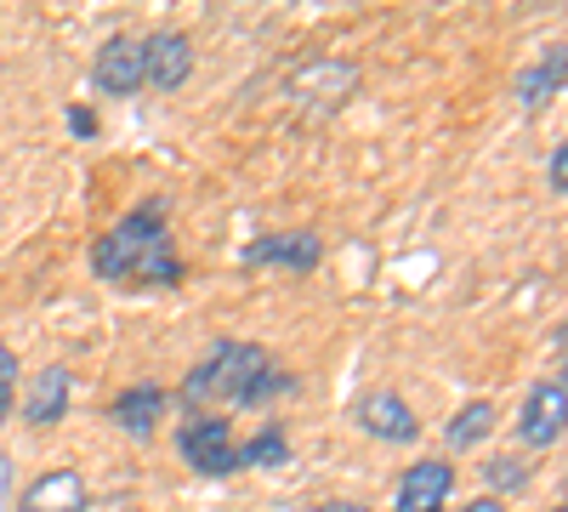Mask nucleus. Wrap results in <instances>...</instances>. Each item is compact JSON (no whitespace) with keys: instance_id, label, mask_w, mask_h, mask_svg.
<instances>
[{"instance_id":"0eeeda50","label":"nucleus","mask_w":568,"mask_h":512,"mask_svg":"<svg viewBox=\"0 0 568 512\" xmlns=\"http://www.w3.org/2000/svg\"><path fill=\"white\" fill-rule=\"evenodd\" d=\"M353 415H358V428H364L369 439H382V444H409V439L420 433L415 410H409L398 393H387V388H382V393H364Z\"/></svg>"},{"instance_id":"aec40b11","label":"nucleus","mask_w":568,"mask_h":512,"mask_svg":"<svg viewBox=\"0 0 568 512\" xmlns=\"http://www.w3.org/2000/svg\"><path fill=\"white\" fill-rule=\"evenodd\" d=\"M460 512H511L506 501H495V495H478V501H466Z\"/></svg>"},{"instance_id":"5701e85b","label":"nucleus","mask_w":568,"mask_h":512,"mask_svg":"<svg viewBox=\"0 0 568 512\" xmlns=\"http://www.w3.org/2000/svg\"><path fill=\"white\" fill-rule=\"evenodd\" d=\"M551 512H562V506H551Z\"/></svg>"},{"instance_id":"412c9836","label":"nucleus","mask_w":568,"mask_h":512,"mask_svg":"<svg viewBox=\"0 0 568 512\" xmlns=\"http://www.w3.org/2000/svg\"><path fill=\"white\" fill-rule=\"evenodd\" d=\"M318 512H369V506H364V501H324Z\"/></svg>"},{"instance_id":"4468645a","label":"nucleus","mask_w":568,"mask_h":512,"mask_svg":"<svg viewBox=\"0 0 568 512\" xmlns=\"http://www.w3.org/2000/svg\"><path fill=\"white\" fill-rule=\"evenodd\" d=\"M489 428H495V404L489 399H471L466 410H455V422L444 428V439H449V450H471V444L489 439Z\"/></svg>"},{"instance_id":"f257e3e1","label":"nucleus","mask_w":568,"mask_h":512,"mask_svg":"<svg viewBox=\"0 0 568 512\" xmlns=\"http://www.w3.org/2000/svg\"><path fill=\"white\" fill-rule=\"evenodd\" d=\"M296 382L267 359L256 342H216L182 382V399L194 410H262L278 393H291Z\"/></svg>"},{"instance_id":"dca6fc26","label":"nucleus","mask_w":568,"mask_h":512,"mask_svg":"<svg viewBox=\"0 0 568 512\" xmlns=\"http://www.w3.org/2000/svg\"><path fill=\"white\" fill-rule=\"evenodd\" d=\"M529 473L524 468H517V461L511 455H500V461H489V484H500V490H517V484H524Z\"/></svg>"},{"instance_id":"7ed1b4c3","label":"nucleus","mask_w":568,"mask_h":512,"mask_svg":"<svg viewBox=\"0 0 568 512\" xmlns=\"http://www.w3.org/2000/svg\"><path fill=\"white\" fill-rule=\"evenodd\" d=\"M176 455H182L194 473H211V479L240 473V444H233V433H227L222 415H194V422L176 433Z\"/></svg>"},{"instance_id":"20e7f679","label":"nucleus","mask_w":568,"mask_h":512,"mask_svg":"<svg viewBox=\"0 0 568 512\" xmlns=\"http://www.w3.org/2000/svg\"><path fill=\"white\" fill-rule=\"evenodd\" d=\"M194 74V46H187V34L176 29H160L142 40V80L160 86V91H182V80Z\"/></svg>"},{"instance_id":"6ab92c4d","label":"nucleus","mask_w":568,"mask_h":512,"mask_svg":"<svg viewBox=\"0 0 568 512\" xmlns=\"http://www.w3.org/2000/svg\"><path fill=\"white\" fill-rule=\"evenodd\" d=\"M69 131L74 137H98V114H91V109H69Z\"/></svg>"},{"instance_id":"2eb2a0df","label":"nucleus","mask_w":568,"mask_h":512,"mask_svg":"<svg viewBox=\"0 0 568 512\" xmlns=\"http://www.w3.org/2000/svg\"><path fill=\"white\" fill-rule=\"evenodd\" d=\"M278 461H291V439L278 422H267L251 444H240V468H278Z\"/></svg>"},{"instance_id":"6e6552de","label":"nucleus","mask_w":568,"mask_h":512,"mask_svg":"<svg viewBox=\"0 0 568 512\" xmlns=\"http://www.w3.org/2000/svg\"><path fill=\"white\" fill-rule=\"evenodd\" d=\"M91 506V490L74 468H52L40 473L23 495H18V512H85Z\"/></svg>"},{"instance_id":"39448f33","label":"nucleus","mask_w":568,"mask_h":512,"mask_svg":"<svg viewBox=\"0 0 568 512\" xmlns=\"http://www.w3.org/2000/svg\"><path fill=\"white\" fill-rule=\"evenodd\" d=\"M562 410H568V388H562V377L535 382L524 415H517V433H524L529 450H551V444L562 439Z\"/></svg>"},{"instance_id":"423d86ee","label":"nucleus","mask_w":568,"mask_h":512,"mask_svg":"<svg viewBox=\"0 0 568 512\" xmlns=\"http://www.w3.org/2000/svg\"><path fill=\"white\" fill-rule=\"evenodd\" d=\"M91 86L109 91V98H131V91L142 86V40H136V34L103 40L98 63H91Z\"/></svg>"},{"instance_id":"f03ea898","label":"nucleus","mask_w":568,"mask_h":512,"mask_svg":"<svg viewBox=\"0 0 568 512\" xmlns=\"http://www.w3.org/2000/svg\"><path fill=\"white\" fill-rule=\"evenodd\" d=\"M91 268L109 285H182V257L171 245V228H165V205L149 200L125 211L109 234L91 245Z\"/></svg>"},{"instance_id":"1a4fd4ad","label":"nucleus","mask_w":568,"mask_h":512,"mask_svg":"<svg viewBox=\"0 0 568 512\" xmlns=\"http://www.w3.org/2000/svg\"><path fill=\"white\" fill-rule=\"evenodd\" d=\"M455 490V461H415L398 484V512H444Z\"/></svg>"},{"instance_id":"a211bd4d","label":"nucleus","mask_w":568,"mask_h":512,"mask_svg":"<svg viewBox=\"0 0 568 512\" xmlns=\"http://www.w3.org/2000/svg\"><path fill=\"white\" fill-rule=\"evenodd\" d=\"M12 382H18V353L0 342V393H12Z\"/></svg>"},{"instance_id":"9b49d317","label":"nucleus","mask_w":568,"mask_h":512,"mask_svg":"<svg viewBox=\"0 0 568 512\" xmlns=\"http://www.w3.org/2000/svg\"><path fill=\"white\" fill-rule=\"evenodd\" d=\"M160 410H165V388H160V382H136V388H125V393L109 404L114 428H125V433H136V439H149V433H154Z\"/></svg>"},{"instance_id":"f3484780","label":"nucleus","mask_w":568,"mask_h":512,"mask_svg":"<svg viewBox=\"0 0 568 512\" xmlns=\"http://www.w3.org/2000/svg\"><path fill=\"white\" fill-rule=\"evenodd\" d=\"M551 194H568V149H551Z\"/></svg>"},{"instance_id":"9d476101","label":"nucleus","mask_w":568,"mask_h":512,"mask_svg":"<svg viewBox=\"0 0 568 512\" xmlns=\"http://www.w3.org/2000/svg\"><path fill=\"white\" fill-rule=\"evenodd\" d=\"M318 257H324V240L313 234V228H291V234H267V240H256L251 251H245V262L251 268H296V273H313L318 268Z\"/></svg>"},{"instance_id":"4be33fe9","label":"nucleus","mask_w":568,"mask_h":512,"mask_svg":"<svg viewBox=\"0 0 568 512\" xmlns=\"http://www.w3.org/2000/svg\"><path fill=\"white\" fill-rule=\"evenodd\" d=\"M7 484H12V461H0V495H7Z\"/></svg>"},{"instance_id":"ddd939ff","label":"nucleus","mask_w":568,"mask_h":512,"mask_svg":"<svg viewBox=\"0 0 568 512\" xmlns=\"http://www.w3.org/2000/svg\"><path fill=\"white\" fill-rule=\"evenodd\" d=\"M562 46H551V52H546V63H535V69H524V74H517V98H524L529 109L535 103H551L557 98V91H562Z\"/></svg>"},{"instance_id":"f8f14e48","label":"nucleus","mask_w":568,"mask_h":512,"mask_svg":"<svg viewBox=\"0 0 568 512\" xmlns=\"http://www.w3.org/2000/svg\"><path fill=\"white\" fill-rule=\"evenodd\" d=\"M63 410H69V370L63 364H45L34 388H29V404H23V422L29 428H52L63 422Z\"/></svg>"}]
</instances>
